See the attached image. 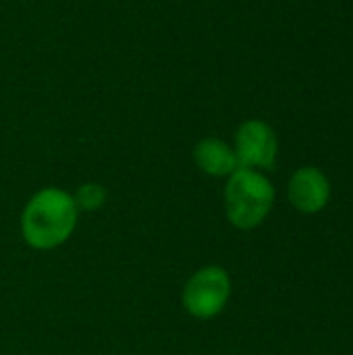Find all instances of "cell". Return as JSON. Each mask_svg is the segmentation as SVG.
Returning a JSON list of instances; mask_svg holds the SVG:
<instances>
[{
  "mask_svg": "<svg viewBox=\"0 0 353 355\" xmlns=\"http://www.w3.org/2000/svg\"><path fill=\"white\" fill-rule=\"evenodd\" d=\"M79 208L73 193L60 187H44L29 198L21 214V233L33 250L62 245L77 227Z\"/></svg>",
  "mask_w": 353,
  "mask_h": 355,
  "instance_id": "obj_1",
  "label": "cell"
},
{
  "mask_svg": "<svg viewBox=\"0 0 353 355\" xmlns=\"http://www.w3.org/2000/svg\"><path fill=\"white\" fill-rule=\"evenodd\" d=\"M275 204V187L266 175L239 166L229 175L225 187V210L233 227L252 231L260 227Z\"/></svg>",
  "mask_w": 353,
  "mask_h": 355,
  "instance_id": "obj_2",
  "label": "cell"
},
{
  "mask_svg": "<svg viewBox=\"0 0 353 355\" xmlns=\"http://www.w3.org/2000/svg\"><path fill=\"white\" fill-rule=\"evenodd\" d=\"M231 297V277L223 266L196 270L183 287V306L198 320L218 316Z\"/></svg>",
  "mask_w": 353,
  "mask_h": 355,
  "instance_id": "obj_3",
  "label": "cell"
},
{
  "mask_svg": "<svg viewBox=\"0 0 353 355\" xmlns=\"http://www.w3.org/2000/svg\"><path fill=\"white\" fill-rule=\"evenodd\" d=\"M235 156L239 166L266 171L277 162L279 141L273 127L260 119H250L239 125L235 133Z\"/></svg>",
  "mask_w": 353,
  "mask_h": 355,
  "instance_id": "obj_4",
  "label": "cell"
},
{
  "mask_svg": "<svg viewBox=\"0 0 353 355\" xmlns=\"http://www.w3.org/2000/svg\"><path fill=\"white\" fill-rule=\"evenodd\" d=\"M289 202L304 214H316L325 210L331 198V183L327 175L316 166H302L289 181Z\"/></svg>",
  "mask_w": 353,
  "mask_h": 355,
  "instance_id": "obj_5",
  "label": "cell"
},
{
  "mask_svg": "<svg viewBox=\"0 0 353 355\" xmlns=\"http://www.w3.org/2000/svg\"><path fill=\"white\" fill-rule=\"evenodd\" d=\"M193 160L198 168L210 177H229L239 168L235 150L218 137H206L196 144Z\"/></svg>",
  "mask_w": 353,
  "mask_h": 355,
  "instance_id": "obj_6",
  "label": "cell"
},
{
  "mask_svg": "<svg viewBox=\"0 0 353 355\" xmlns=\"http://www.w3.org/2000/svg\"><path fill=\"white\" fill-rule=\"evenodd\" d=\"M73 200L77 204L79 210H85V212H94L98 208L104 206L106 202V189L100 185V183H83L77 193H73Z\"/></svg>",
  "mask_w": 353,
  "mask_h": 355,
  "instance_id": "obj_7",
  "label": "cell"
}]
</instances>
